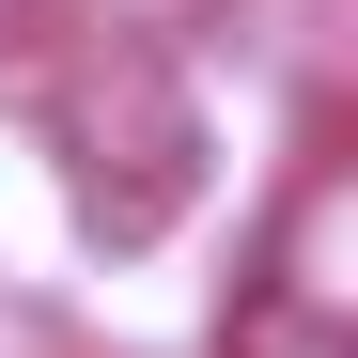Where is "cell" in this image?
<instances>
[{"mask_svg":"<svg viewBox=\"0 0 358 358\" xmlns=\"http://www.w3.org/2000/svg\"><path fill=\"white\" fill-rule=\"evenodd\" d=\"M63 141H78V218L109 234V250L171 234L187 187H203V109L171 94V63H109V78L63 109Z\"/></svg>","mask_w":358,"mask_h":358,"instance_id":"6da1fadb","label":"cell"},{"mask_svg":"<svg viewBox=\"0 0 358 358\" xmlns=\"http://www.w3.org/2000/svg\"><path fill=\"white\" fill-rule=\"evenodd\" d=\"M343 234H358V187H343V156L296 171V203L265 234V296H312V312H358V280H343Z\"/></svg>","mask_w":358,"mask_h":358,"instance_id":"7a4b0ae2","label":"cell"},{"mask_svg":"<svg viewBox=\"0 0 358 358\" xmlns=\"http://www.w3.org/2000/svg\"><path fill=\"white\" fill-rule=\"evenodd\" d=\"M218 358H358V312H312V296H234V327H218Z\"/></svg>","mask_w":358,"mask_h":358,"instance_id":"3957f363","label":"cell"}]
</instances>
